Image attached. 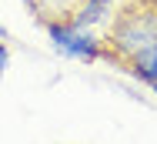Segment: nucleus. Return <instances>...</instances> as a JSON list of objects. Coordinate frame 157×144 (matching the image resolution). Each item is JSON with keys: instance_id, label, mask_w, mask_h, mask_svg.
I'll return each mask as SVG.
<instances>
[{"instance_id": "obj_1", "label": "nucleus", "mask_w": 157, "mask_h": 144, "mask_svg": "<svg viewBox=\"0 0 157 144\" xmlns=\"http://www.w3.org/2000/svg\"><path fill=\"white\" fill-rule=\"evenodd\" d=\"M157 40V0H130L124 3L104 30V44L114 64L124 67L134 54Z\"/></svg>"}, {"instance_id": "obj_2", "label": "nucleus", "mask_w": 157, "mask_h": 144, "mask_svg": "<svg viewBox=\"0 0 157 144\" xmlns=\"http://www.w3.org/2000/svg\"><path fill=\"white\" fill-rule=\"evenodd\" d=\"M47 30V40L50 47L67 60H80V64H94V60H110L107 54V44H104V34H97L90 27H80L74 24L70 17L60 20H44Z\"/></svg>"}, {"instance_id": "obj_3", "label": "nucleus", "mask_w": 157, "mask_h": 144, "mask_svg": "<svg viewBox=\"0 0 157 144\" xmlns=\"http://www.w3.org/2000/svg\"><path fill=\"white\" fill-rule=\"evenodd\" d=\"M114 14H117V0H77L70 10V20L90 30H107Z\"/></svg>"}, {"instance_id": "obj_4", "label": "nucleus", "mask_w": 157, "mask_h": 144, "mask_svg": "<svg viewBox=\"0 0 157 144\" xmlns=\"http://www.w3.org/2000/svg\"><path fill=\"white\" fill-rule=\"evenodd\" d=\"M127 70H130V77H137L140 84H157V40L151 47H144L140 54H134V57L124 64Z\"/></svg>"}, {"instance_id": "obj_5", "label": "nucleus", "mask_w": 157, "mask_h": 144, "mask_svg": "<svg viewBox=\"0 0 157 144\" xmlns=\"http://www.w3.org/2000/svg\"><path fill=\"white\" fill-rule=\"evenodd\" d=\"M7 67H10V47H7V40H0V77L7 74Z\"/></svg>"}, {"instance_id": "obj_6", "label": "nucleus", "mask_w": 157, "mask_h": 144, "mask_svg": "<svg viewBox=\"0 0 157 144\" xmlns=\"http://www.w3.org/2000/svg\"><path fill=\"white\" fill-rule=\"evenodd\" d=\"M0 40H10V34H7V27L0 24Z\"/></svg>"}, {"instance_id": "obj_7", "label": "nucleus", "mask_w": 157, "mask_h": 144, "mask_svg": "<svg viewBox=\"0 0 157 144\" xmlns=\"http://www.w3.org/2000/svg\"><path fill=\"white\" fill-rule=\"evenodd\" d=\"M24 3H27V7H37V3H40V0H24Z\"/></svg>"}, {"instance_id": "obj_8", "label": "nucleus", "mask_w": 157, "mask_h": 144, "mask_svg": "<svg viewBox=\"0 0 157 144\" xmlns=\"http://www.w3.org/2000/svg\"><path fill=\"white\" fill-rule=\"evenodd\" d=\"M154 94H157V84H154Z\"/></svg>"}]
</instances>
